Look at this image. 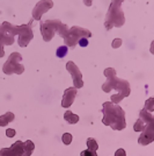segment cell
Returning <instances> with one entry per match:
<instances>
[{
	"label": "cell",
	"instance_id": "obj_16",
	"mask_svg": "<svg viewBox=\"0 0 154 156\" xmlns=\"http://www.w3.org/2000/svg\"><path fill=\"white\" fill-rule=\"evenodd\" d=\"M35 144L32 140H27L25 142V147H23V156H30L34 151Z\"/></svg>",
	"mask_w": 154,
	"mask_h": 156
},
{
	"label": "cell",
	"instance_id": "obj_8",
	"mask_svg": "<svg viewBox=\"0 0 154 156\" xmlns=\"http://www.w3.org/2000/svg\"><path fill=\"white\" fill-rule=\"evenodd\" d=\"M7 21L0 25V57H4V46H12L14 43V36L9 33Z\"/></svg>",
	"mask_w": 154,
	"mask_h": 156
},
{
	"label": "cell",
	"instance_id": "obj_22",
	"mask_svg": "<svg viewBox=\"0 0 154 156\" xmlns=\"http://www.w3.org/2000/svg\"><path fill=\"white\" fill-rule=\"evenodd\" d=\"M80 156H97L96 151H90V150H84V151H81V154Z\"/></svg>",
	"mask_w": 154,
	"mask_h": 156
},
{
	"label": "cell",
	"instance_id": "obj_5",
	"mask_svg": "<svg viewBox=\"0 0 154 156\" xmlns=\"http://www.w3.org/2000/svg\"><path fill=\"white\" fill-rule=\"evenodd\" d=\"M32 21L34 19H30L27 25H21V26H13L12 23H7L8 30L12 35H19V46L22 48H26L29 42L34 37V32H32Z\"/></svg>",
	"mask_w": 154,
	"mask_h": 156
},
{
	"label": "cell",
	"instance_id": "obj_17",
	"mask_svg": "<svg viewBox=\"0 0 154 156\" xmlns=\"http://www.w3.org/2000/svg\"><path fill=\"white\" fill-rule=\"evenodd\" d=\"M64 119L69 122V124L73 125V124H77L78 121H79V117H78L77 114H73L71 111H66L64 114Z\"/></svg>",
	"mask_w": 154,
	"mask_h": 156
},
{
	"label": "cell",
	"instance_id": "obj_13",
	"mask_svg": "<svg viewBox=\"0 0 154 156\" xmlns=\"http://www.w3.org/2000/svg\"><path fill=\"white\" fill-rule=\"evenodd\" d=\"M154 141V122L149 124L142 130V134H141L139 139H138V142L142 144V146H146L148 143L153 142Z\"/></svg>",
	"mask_w": 154,
	"mask_h": 156
},
{
	"label": "cell",
	"instance_id": "obj_18",
	"mask_svg": "<svg viewBox=\"0 0 154 156\" xmlns=\"http://www.w3.org/2000/svg\"><path fill=\"white\" fill-rule=\"evenodd\" d=\"M87 147H88V150H90V151H96L97 148H99V144H97L96 140L89 137L87 140Z\"/></svg>",
	"mask_w": 154,
	"mask_h": 156
},
{
	"label": "cell",
	"instance_id": "obj_7",
	"mask_svg": "<svg viewBox=\"0 0 154 156\" xmlns=\"http://www.w3.org/2000/svg\"><path fill=\"white\" fill-rule=\"evenodd\" d=\"M22 56L19 52H13L11 54V56L8 57L7 62L2 66V71L5 75H12V73H18L21 75L25 72V66L21 64Z\"/></svg>",
	"mask_w": 154,
	"mask_h": 156
},
{
	"label": "cell",
	"instance_id": "obj_1",
	"mask_svg": "<svg viewBox=\"0 0 154 156\" xmlns=\"http://www.w3.org/2000/svg\"><path fill=\"white\" fill-rule=\"evenodd\" d=\"M104 75L107 77V82L102 85V90L104 92H110L112 89H115L118 91L117 94L115 96H111V103L112 104H117L124 99L125 97L130 96V84H129L128 80H124V79H119V78L116 77V71L115 69L112 68H107L104 70Z\"/></svg>",
	"mask_w": 154,
	"mask_h": 156
},
{
	"label": "cell",
	"instance_id": "obj_26",
	"mask_svg": "<svg viewBox=\"0 0 154 156\" xmlns=\"http://www.w3.org/2000/svg\"><path fill=\"white\" fill-rule=\"evenodd\" d=\"M115 156H126V153H125V150L124 149H117V151L115 153Z\"/></svg>",
	"mask_w": 154,
	"mask_h": 156
},
{
	"label": "cell",
	"instance_id": "obj_20",
	"mask_svg": "<svg viewBox=\"0 0 154 156\" xmlns=\"http://www.w3.org/2000/svg\"><path fill=\"white\" fill-rule=\"evenodd\" d=\"M67 50H69V48H67L66 46L59 47V48L57 49V57H59V58L65 57V56L67 55Z\"/></svg>",
	"mask_w": 154,
	"mask_h": 156
},
{
	"label": "cell",
	"instance_id": "obj_21",
	"mask_svg": "<svg viewBox=\"0 0 154 156\" xmlns=\"http://www.w3.org/2000/svg\"><path fill=\"white\" fill-rule=\"evenodd\" d=\"M72 134H70V133H65V134H63V137H62V140H63V142H64V144H71V142H72Z\"/></svg>",
	"mask_w": 154,
	"mask_h": 156
},
{
	"label": "cell",
	"instance_id": "obj_6",
	"mask_svg": "<svg viewBox=\"0 0 154 156\" xmlns=\"http://www.w3.org/2000/svg\"><path fill=\"white\" fill-rule=\"evenodd\" d=\"M92 36V32L86 29V28H82V27H71V29H69L67 34L65 35L64 37V42L65 46L67 48H71V49H74L75 46L78 44V41L81 39H88Z\"/></svg>",
	"mask_w": 154,
	"mask_h": 156
},
{
	"label": "cell",
	"instance_id": "obj_4",
	"mask_svg": "<svg viewBox=\"0 0 154 156\" xmlns=\"http://www.w3.org/2000/svg\"><path fill=\"white\" fill-rule=\"evenodd\" d=\"M56 32L59 34L60 37L64 39L65 35L69 32V27L59 20H46L44 22L43 21L41 22V33L45 42H49L50 40H52Z\"/></svg>",
	"mask_w": 154,
	"mask_h": 156
},
{
	"label": "cell",
	"instance_id": "obj_19",
	"mask_svg": "<svg viewBox=\"0 0 154 156\" xmlns=\"http://www.w3.org/2000/svg\"><path fill=\"white\" fill-rule=\"evenodd\" d=\"M144 110L147 111V112H153L154 111V98H149L147 101H146V104L144 106Z\"/></svg>",
	"mask_w": 154,
	"mask_h": 156
},
{
	"label": "cell",
	"instance_id": "obj_10",
	"mask_svg": "<svg viewBox=\"0 0 154 156\" xmlns=\"http://www.w3.org/2000/svg\"><path fill=\"white\" fill-rule=\"evenodd\" d=\"M154 122V118L153 115L145 110L140 111V114H139V119L137 120V122L133 126V129L135 132H141L147 127L149 124Z\"/></svg>",
	"mask_w": 154,
	"mask_h": 156
},
{
	"label": "cell",
	"instance_id": "obj_3",
	"mask_svg": "<svg viewBox=\"0 0 154 156\" xmlns=\"http://www.w3.org/2000/svg\"><path fill=\"white\" fill-rule=\"evenodd\" d=\"M122 0H115L110 4L108 13L104 21V27L107 30H110L112 27H122L125 22L124 13L122 11Z\"/></svg>",
	"mask_w": 154,
	"mask_h": 156
},
{
	"label": "cell",
	"instance_id": "obj_9",
	"mask_svg": "<svg viewBox=\"0 0 154 156\" xmlns=\"http://www.w3.org/2000/svg\"><path fill=\"white\" fill-rule=\"evenodd\" d=\"M66 69L67 71L71 73V76L73 78V84H74V87L75 89H81L84 86V82H82V73L80 71V69L78 68L74 62L72 61H69L66 63Z\"/></svg>",
	"mask_w": 154,
	"mask_h": 156
},
{
	"label": "cell",
	"instance_id": "obj_12",
	"mask_svg": "<svg viewBox=\"0 0 154 156\" xmlns=\"http://www.w3.org/2000/svg\"><path fill=\"white\" fill-rule=\"evenodd\" d=\"M23 147L25 143L22 141H16L11 148H2L0 150V156H23Z\"/></svg>",
	"mask_w": 154,
	"mask_h": 156
},
{
	"label": "cell",
	"instance_id": "obj_23",
	"mask_svg": "<svg viewBox=\"0 0 154 156\" xmlns=\"http://www.w3.org/2000/svg\"><path fill=\"white\" fill-rule=\"evenodd\" d=\"M6 135H7V137L15 136V129H12V128H8V129H6Z\"/></svg>",
	"mask_w": 154,
	"mask_h": 156
},
{
	"label": "cell",
	"instance_id": "obj_24",
	"mask_svg": "<svg viewBox=\"0 0 154 156\" xmlns=\"http://www.w3.org/2000/svg\"><path fill=\"white\" fill-rule=\"evenodd\" d=\"M78 44L81 47H87V44H88V40L85 39V37L81 40H79V41H78Z\"/></svg>",
	"mask_w": 154,
	"mask_h": 156
},
{
	"label": "cell",
	"instance_id": "obj_25",
	"mask_svg": "<svg viewBox=\"0 0 154 156\" xmlns=\"http://www.w3.org/2000/svg\"><path fill=\"white\" fill-rule=\"evenodd\" d=\"M121 44H122V40L116 39V40H114V42H112V48H118V47H121Z\"/></svg>",
	"mask_w": 154,
	"mask_h": 156
},
{
	"label": "cell",
	"instance_id": "obj_2",
	"mask_svg": "<svg viewBox=\"0 0 154 156\" xmlns=\"http://www.w3.org/2000/svg\"><path fill=\"white\" fill-rule=\"evenodd\" d=\"M103 119L102 122L115 130H122L126 127L125 112L121 106L112 104L111 101L103 103Z\"/></svg>",
	"mask_w": 154,
	"mask_h": 156
},
{
	"label": "cell",
	"instance_id": "obj_15",
	"mask_svg": "<svg viewBox=\"0 0 154 156\" xmlns=\"http://www.w3.org/2000/svg\"><path fill=\"white\" fill-rule=\"evenodd\" d=\"M14 118H15V115H14V113H12V112H7L5 114H2L0 117V127H6L9 122L13 121Z\"/></svg>",
	"mask_w": 154,
	"mask_h": 156
},
{
	"label": "cell",
	"instance_id": "obj_14",
	"mask_svg": "<svg viewBox=\"0 0 154 156\" xmlns=\"http://www.w3.org/2000/svg\"><path fill=\"white\" fill-rule=\"evenodd\" d=\"M77 89L75 87H69L66 89L64 92V96H63V99H62V106L67 108L70 107L71 105L73 104L74 99H75V96H77Z\"/></svg>",
	"mask_w": 154,
	"mask_h": 156
},
{
	"label": "cell",
	"instance_id": "obj_11",
	"mask_svg": "<svg viewBox=\"0 0 154 156\" xmlns=\"http://www.w3.org/2000/svg\"><path fill=\"white\" fill-rule=\"evenodd\" d=\"M52 7H53V2L52 1H46V0L38 1L36 4V6L34 7V9H32V19L41 20V16L44 13H46Z\"/></svg>",
	"mask_w": 154,
	"mask_h": 156
}]
</instances>
